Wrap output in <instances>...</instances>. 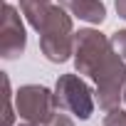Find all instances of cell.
Segmentation results:
<instances>
[{"label": "cell", "mask_w": 126, "mask_h": 126, "mask_svg": "<svg viewBox=\"0 0 126 126\" xmlns=\"http://www.w3.org/2000/svg\"><path fill=\"white\" fill-rule=\"evenodd\" d=\"M64 8H69L74 15L89 22H101L104 20V5L99 0H59Z\"/></svg>", "instance_id": "obj_7"}, {"label": "cell", "mask_w": 126, "mask_h": 126, "mask_svg": "<svg viewBox=\"0 0 126 126\" xmlns=\"http://www.w3.org/2000/svg\"><path fill=\"white\" fill-rule=\"evenodd\" d=\"M47 126H72V121H69L64 114H54V116L47 121Z\"/></svg>", "instance_id": "obj_9"}, {"label": "cell", "mask_w": 126, "mask_h": 126, "mask_svg": "<svg viewBox=\"0 0 126 126\" xmlns=\"http://www.w3.org/2000/svg\"><path fill=\"white\" fill-rule=\"evenodd\" d=\"M25 126H35V124H30V121H27V124H25Z\"/></svg>", "instance_id": "obj_11"}, {"label": "cell", "mask_w": 126, "mask_h": 126, "mask_svg": "<svg viewBox=\"0 0 126 126\" xmlns=\"http://www.w3.org/2000/svg\"><path fill=\"white\" fill-rule=\"evenodd\" d=\"M3 37H0V49L5 59H17L25 49V27L13 5H5L3 10Z\"/></svg>", "instance_id": "obj_6"}, {"label": "cell", "mask_w": 126, "mask_h": 126, "mask_svg": "<svg viewBox=\"0 0 126 126\" xmlns=\"http://www.w3.org/2000/svg\"><path fill=\"white\" fill-rule=\"evenodd\" d=\"M40 45L47 59L52 62H64L72 54V22L69 15L62 8H49L42 27H40Z\"/></svg>", "instance_id": "obj_1"}, {"label": "cell", "mask_w": 126, "mask_h": 126, "mask_svg": "<svg viewBox=\"0 0 126 126\" xmlns=\"http://www.w3.org/2000/svg\"><path fill=\"white\" fill-rule=\"evenodd\" d=\"M124 99H126V87H124Z\"/></svg>", "instance_id": "obj_12"}, {"label": "cell", "mask_w": 126, "mask_h": 126, "mask_svg": "<svg viewBox=\"0 0 126 126\" xmlns=\"http://www.w3.org/2000/svg\"><path fill=\"white\" fill-rule=\"evenodd\" d=\"M94 79H96V87H99V106L101 109H111L114 104H119L121 84L126 82V67L119 59V54L111 52V57L99 67Z\"/></svg>", "instance_id": "obj_5"}, {"label": "cell", "mask_w": 126, "mask_h": 126, "mask_svg": "<svg viewBox=\"0 0 126 126\" xmlns=\"http://www.w3.org/2000/svg\"><path fill=\"white\" fill-rule=\"evenodd\" d=\"M104 126H106V124H104Z\"/></svg>", "instance_id": "obj_13"}, {"label": "cell", "mask_w": 126, "mask_h": 126, "mask_svg": "<svg viewBox=\"0 0 126 126\" xmlns=\"http://www.w3.org/2000/svg\"><path fill=\"white\" fill-rule=\"evenodd\" d=\"M15 101H17V114L30 121V124H47L54 114V96L49 94V89L45 87H37V84H27L22 89H17L15 94Z\"/></svg>", "instance_id": "obj_4"}, {"label": "cell", "mask_w": 126, "mask_h": 126, "mask_svg": "<svg viewBox=\"0 0 126 126\" xmlns=\"http://www.w3.org/2000/svg\"><path fill=\"white\" fill-rule=\"evenodd\" d=\"M54 106L57 109H67L79 119H89L94 101H92V92L89 87L77 77V74H64L57 82V92H54Z\"/></svg>", "instance_id": "obj_2"}, {"label": "cell", "mask_w": 126, "mask_h": 126, "mask_svg": "<svg viewBox=\"0 0 126 126\" xmlns=\"http://www.w3.org/2000/svg\"><path fill=\"white\" fill-rule=\"evenodd\" d=\"M111 42H114V47L119 49V54H121V57H126V30H121V32H116Z\"/></svg>", "instance_id": "obj_8"}, {"label": "cell", "mask_w": 126, "mask_h": 126, "mask_svg": "<svg viewBox=\"0 0 126 126\" xmlns=\"http://www.w3.org/2000/svg\"><path fill=\"white\" fill-rule=\"evenodd\" d=\"M116 10L121 17H126V0H116Z\"/></svg>", "instance_id": "obj_10"}, {"label": "cell", "mask_w": 126, "mask_h": 126, "mask_svg": "<svg viewBox=\"0 0 126 126\" xmlns=\"http://www.w3.org/2000/svg\"><path fill=\"white\" fill-rule=\"evenodd\" d=\"M74 59H77V69L84 74H96L99 67L111 57L109 49V40H104L99 32L94 30H82L74 37Z\"/></svg>", "instance_id": "obj_3"}]
</instances>
